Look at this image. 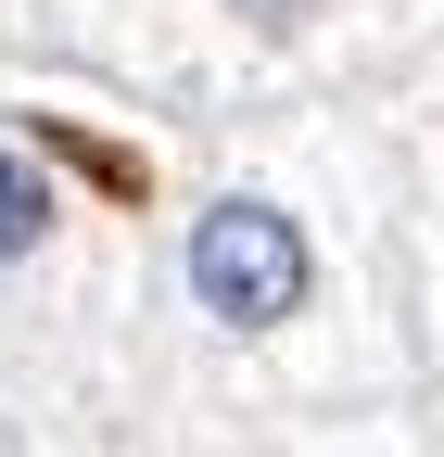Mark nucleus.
<instances>
[{
    "mask_svg": "<svg viewBox=\"0 0 444 457\" xmlns=\"http://www.w3.org/2000/svg\"><path fill=\"white\" fill-rule=\"evenodd\" d=\"M38 228H51V179H38L26 153H0V267L38 254Z\"/></svg>",
    "mask_w": 444,
    "mask_h": 457,
    "instance_id": "obj_2",
    "label": "nucleus"
},
{
    "mask_svg": "<svg viewBox=\"0 0 444 457\" xmlns=\"http://www.w3.org/2000/svg\"><path fill=\"white\" fill-rule=\"evenodd\" d=\"M229 13H254V26H292V13H305V0H229Z\"/></svg>",
    "mask_w": 444,
    "mask_h": 457,
    "instance_id": "obj_3",
    "label": "nucleus"
},
{
    "mask_svg": "<svg viewBox=\"0 0 444 457\" xmlns=\"http://www.w3.org/2000/svg\"><path fill=\"white\" fill-rule=\"evenodd\" d=\"M191 293H203V318H229V330H280L305 305V228L280 204H216L191 228Z\"/></svg>",
    "mask_w": 444,
    "mask_h": 457,
    "instance_id": "obj_1",
    "label": "nucleus"
}]
</instances>
